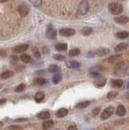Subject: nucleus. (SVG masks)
Segmentation results:
<instances>
[{
  "instance_id": "nucleus-1",
  "label": "nucleus",
  "mask_w": 129,
  "mask_h": 130,
  "mask_svg": "<svg viewBox=\"0 0 129 130\" xmlns=\"http://www.w3.org/2000/svg\"><path fill=\"white\" fill-rule=\"evenodd\" d=\"M109 10H110V11L111 12L112 14L119 15V14H121L123 12V7L119 3L111 2L110 4H109Z\"/></svg>"
},
{
  "instance_id": "nucleus-2",
  "label": "nucleus",
  "mask_w": 129,
  "mask_h": 130,
  "mask_svg": "<svg viewBox=\"0 0 129 130\" xmlns=\"http://www.w3.org/2000/svg\"><path fill=\"white\" fill-rule=\"evenodd\" d=\"M88 9H89V6H88V3L87 1H82L80 3L77 8V15H84L88 13Z\"/></svg>"
},
{
  "instance_id": "nucleus-3",
  "label": "nucleus",
  "mask_w": 129,
  "mask_h": 130,
  "mask_svg": "<svg viewBox=\"0 0 129 130\" xmlns=\"http://www.w3.org/2000/svg\"><path fill=\"white\" fill-rule=\"evenodd\" d=\"M114 111H115V109H114V107H109L106 108L102 111V115H101V119L103 120H107L108 118H110L113 115Z\"/></svg>"
},
{
  "instance_id": "nucleus-4",
  "label": "nucleus",
  "mask_w": 129,
  "mask_h": 130,
  "mask_svg": "<svg viewBox=\"0 0 129 130\" xmlns=\"http://www.w3.org/2000/svg\"><path fill=\"white\" fill-rule=\"evenodd\" d=\"M59 34L63 37H71L76 34V30L73 29V28H62V29H60Z\"/></svg>"
},
{
  "instance_id": "nucleus-5",
  "label": "nucleus",
  "mask_w": 129,
  "mask_h": 130,
  "mask_svg": "<svg viewBox=\"0 0 129 130\" xmlns=\"http://www.w3.org/2000/svg\"><path fill=\"white\" fill-rule=\"evenodd\" d=\"M18 11L22 16H26L29 12V7H28L26 4L22 3L18 7Z\"/></svg>"
},
{
  "instance_id": "nucleus-6",
  "label": "nucleus",
  "mask_w": 129,
  "mask_h": 130,
  "mask_svg": "<svg viewBox=\"0 0 129 130\" xmlns=\"http://www.w3.org/2000/svg\"><path fill=\"white\" fill-rule=\"evenodd\" d=\"M46 37L50 39H54L57 37V32L51 25H49L46 30Z\"/></svg>"
},
{
  "instance_id": "nucleus-7",
  "label": "nucleus",
  "mask_w": 129,
  "mask_h": 130,
  "mask_svg": "<svg viewBox=\"0 0 129 130\" xmlns=\"http://www.w3.org/2000/svg\"><path fill=\"white\" fill-rule=\"evenodd\" d=\"M28 45L25 44H22V45H18V46H15V47H13L11 50H12L13 52L15 53H23L25 52L28 50Z\"/></svg>"
},
{
  "instance_id": "nucleus-8",
  "label": "nucleus",
  "mask_w": 129,
  "mask_h": 130,
  "mask_svg": "<svg viewBox=\"0 0 129 130\" xmlns=\"http://www.w3.org/2000/svg\"><path fill=\"white\" fill-rule=\"evenodd\" d=\"M95 56H105L108 55L109 53H110V50H109L108 48H105V47H101V48H98V50L95 51Z\"/></svg>"
},
{
  "instance_id": "nucleus-9",
  "label": "nucleus",
  "mask_w": 129,
  "mask_h": 130,
  "mask_svg": "<svg viewBox=\"0 0 129 130\" xmlns=\"http://www.w3.org/2000/svg\"><path fill=\"white\" fill-rule=\"evenodd\" d=\"M94 79H95V81H94L95 84L97 85H98V86H104L105 84H106V78L103 77V76H102L101 75L94 77Z\"/></svg>"
},
{
  "instance_id": "nucleus-10",
  "label": "nucleus",
  "mask_w": 129,
  "mask_h": 130,
  "mask_svg": "<svg viewBox=\"0 0 129 130\" xmlns=\"http://www.w3.org/2000/svg\"><path fill=\"white\" fill-rule=\"evenodd\" d=\"M115 21L119 24H126L129 21V18L126 15H121L115 18Z\"/></svg>"
},
{
  "instance_id": "nucleus-11",
  "label": "nucleus",
  "mask_w": 129,
  "mask_h": 130,
  "mask_svg": "<svg viewBox=\"0 0 129 130\" xmlns=\"http://www.w3.org/2000/svg\"><path fill=\"white\" fill-rule=\"evenodd\" d=\"M128 44L126 42H121L119 44H118L117 46L115 47V52L118 53V52H121L123 51H125L126 49H127Z\"/></svg>"
},
{
  "instance_id": "nucleus-12",
  "label": "nucleus",
  "mask_w": 129,
  "mask_h": 130,
  "mask_svg": "<svg viewBox=\"0 0 129 130\" xmlns=\"http://www.w3.org/2000/svg\"><path fill=\"white\" fill-rule=\"evenodd\" d=\"M126 114V108L123 105H119L116 109V115L118 116H123Z\"/></svg>"
},
{
  "instance_id": "nucleus-13",
  "label": "nucleus",
  "mask_w": 129,
  "mask_h": 130,
  "mask_svg": "<svg viewBox=\"0 0 129 130\" xmlns=\"http://www.w3.org/2000/svg\"><path fill=\"white\" fill-rule=\"evenodd\" d=\"M44 98H45V93H44V92L39 91L36 93V95L34 97V99L37 103H41V102L44 99Z\"/></svg>"
},
{
  "instance_id": "nucleus-14",
  "label": "nucleus",
  "mask_w": 129,
  "mask_h": 130,
  "mask_svg": "<svg viewBox=\"0 0 129 130\" xmlns=\"http://www.w3.org/2000/svg\"><path fill=\"white\" fill-rule=\"evenodd\" d=\"M89 105H90V102L89 101H84V102H81V103H79L77 105H76V108L79 109V110H81V109L86 108Z\"/></svg>"
},
{
  "instance_id": "nucleus-15",
  "label": "nucleus",
  "mask_w": 129,
  "mask_h": 130,
  "mask_svg": "<svg viewBox=\"0 0 129 130\" xmlns=\"http://www.w3.org/2000/svg\"><path fill=\"white\" fill-rule=\"evenodd\" d=\"M50 116L49 111H42L38 114V118L40 120H47Z\"/></svg>"
},
{
  "instance_id": "nucleus-16",
  "label": "nucleus",
  "mask_w": 129,
  "mask_h": 130,
  "mask_svg": "<svg viewBox=\"0 0 129 130\" xmlns=\"http://www.w3.org/2000/svg\"><path fill=\"white\" fill-rule=\"evenodd\" d=\"M67 115V110L66 108H60L59 111L56 112V116L59 118H63Z\"/></svg>"
},
{
  "instance_id": "nucleus-17",
  "label": "nucleus",
  "mask_w": 129,
  "mask_h": 130,
  "mask_svg": "<svg viewBox=\"0 0 129 130\" xmlns=\"http://www.w3.org/2000/svg\"><path fill=\"white\" fill-rule=\"evenodd\" d=\"M54 124V121L52 120H46L45 121L43 122V124H42V127L44 129H48V128H51L52 126H53Z\"/></svg>"
},
{
  "instance_id": "nucleus-18",
  "label": "nucleus",
  "mask_w": 129,
  "mask_h": 130,
  "mask_svg": "<svg viewBox=\"0 0 129 130\" xmlns=\"http://www.w3.org/2000/svg\"><path fill=\"white\" fill-rule=\"evenodd\" d=\"M116 37L119 39H125V38H127L129 37V32L127 31H122V32H117Z\"/></svg>"
},
{
  "instance_id": "nucleus-19",
  "label": "nucleus",
  "mask_w": 129,
  "mask_h": 130,
  "mask_svg": "<svg viewBox=\"0 0 129 130\" xmlns=\"http://www.w3.org/2000/svg\"><path fill=\"white\" fill-rule=\"evenodd\" d=\"M111 85L113 87L115 88H121L123 86V82L122 80H111Z\"/></svg>"
},
{
  "instance_id": "nucleus-20",
  "label": "nucleus",
  "mask_w": 129,
  "mask_h": 130,
  "mask_svg": "<svg viewBox=\"0 0 129 130\" xmlns=\"http://www.w3.org/2000/svg\"><path fill=\"white\" fill-rule=\"evenodd\" d=\"M14 76V72L12 71H5L4 72L2 73L1 75V78L2 79H8L10 77L13 76Z\"/></svg>"
},
{
  "instance_id": "nucleus-21",
  "label": "nucleus",
  "mask_w": 129,
  "mask_h": 130,
  "mask_svg": "<svg viewBox=\"0 0 129 130\" xmlns=\"http://www.w3.org/2000/svg\"><path fill=\"white\" fill-rule=\"evenodd\" d=\"M55 48L59 51H64L67 49V45L65 43H58L55 46Z\"/></svg>"
},
{
  "instance_id": "nucleus-22",
  "label": "nucleus",
  "mask_w": 129,
  "mask_h": 130,
  "mask_svg": "<svg viewBox=\"0 0 129 130\" xmlns=\"http://www.w3.org/2000/svg\"><path fill=\"white\" fill-rule=\"evenodd\" d=\"M46 80L44 78H42V77H38V78H36L34 80V84L38 86H42V85L46 84Z\"/></svg>"
},
{
  "instance_id": "nucleus-23",
  "label": "nucleus",
  "mask_w": 129,
  "mask_h": 130,
  "mask_svg": "<svg viewBox=\"0 0 129 130\" xmlns=\"http://www.w3.org/2000/svg\"><path fill=\"white\" fill-rule=\"evenodd\" d=\"M21 59L23 63H29L30 61H31V57L29 55H26V54H23L21 55Z\"/></svg>"
},
{
  "instance_id": "nucleus-24",
  "label": "nucleus",
  "mask_w": 129,
  "mask_h": 130,
  "mask_svg": "<svg viewBox=\"0 0 129 130\" xmlns=\"http://www.w3.org/2000/svg\"><path fill=\"white\" fill-rule=\"evenodd\" d=\"M80 64L78 62H76V61H69L67 63V67L68 68H80Z\"/></svg>"
},
{
  "instance_id": "nucleus-25",
  "label": "nucleus",
  "mask_w": 129,
  "mask_h": 130,
  "mask_svg": "<svg viewBox=\"0 0 129 130\" xmlns=\"http://www.w3.org/2000/svg\"><path fill=\"white\" fill-rule=\"evenodd\" d=\"M122 58V56L119 55H115L113 56H110V58H108V61L110 63H115L116 61H118L119 59H120Z\"/></svg>"
},
{
  "instance_id": "nucleus-26",
  "label": "nucleus",
  "mask_w": 129,
  "mask_h": 130,
  "mask_svg": "<svg viewBox=\"0 0 129 130\" xmlns=\"http://www.w3.org/2000/svg\"><path fill=\"white\" fill-rule=\"evenodd\" d=\"M48 70H49L50 72H57L59 71V68L58 65H56V64H51L50 65Z\"/></svg>"
},
{
  "instance_id": "nucleus-27",
  "label": "nucleus",
  "mask_w": 129,
  "mask_h": 130,
  "mask_svg": "<svg viewBox=\"0 0 129 130\" xmlns=\"http://www.w3.org/2000/svg\"><path fill=\"white\" fill-rule=\"evenodd\" d=\"M62 80V76L60 73H57L54 77H53V83L54 84H58Z\"/></svg>"
},
{
  "instance_id": "nucleus-28",
  "label": "nucleus",
  "mask_w": 129,
  "mask_h": 130,
  "mask_svg": "<svg viewBox=\"0 0 129 130\" xmlns=\"http://www.w3.org/2000/svg\"><path fill=\"white\" fill-rule=\"evenodd\" d=\"M93 32V28L91 27H84L82 29V34L84 35H88Z\"/></svg>"
},
{
  "instance_id": "nucleus-29",
  "label": "nucleus",
  "mask_w": 129,
  "mask_h": 130,
  "mask_svg": "<svg viewBox=\"0 0 129 130\" xmlns=\"http://www.w3.org/2000/svg\"><path fill=\"white\" fill-rule=\"evenodd\" d=\"M80 51L79 50V49H77V48L72 49V50H71L69 51V55L71 56V57H74V56H76V55H80Z\"/></svg>"
},
{
  "instance_id": "nucleus-30",
  "label": "nucleus",
  "mask_w": 129,
  "mask_h": 130,
  "mask_svg": "<svg viewBox=\"0 0 129 130\" xmlns=\"http://www.w3.org/2000/svg\"><path fill=\"white\" fill-rule=\"evenodd\" d=\"M118 95V92H116V91H110V92H109L107 93V99H115V98Z\"/></svg>"
},
{
  "instance_id": "nucleus-31",
  "label": "nucleus",
  "mask_w": 129,
  "mask_h": 130,
  "mask_svg": "<svg viewBox=\"0 0 129 130\" xmlns=\"http://www.w3.org/2000/svg\"><path fill=\"white\" fill-rule=\"evenodd\" d=\"M31 3L36 7H39L40 6L42 5V0H30Z\"/></svg>"
},
{
  "instance_id": "nucleus-32",
  "label": "nucleus",
  "mask_w": 129,
  "mask_h": 130,
  "mask_svg": "<svg viewBox=\"0 0 129 130\" xmlns=\"http://www.w3.org/2000/svg\"><path fill=\"white\" fill-rule=\"evenodd\" d=\"M25 89V84H21L18 85V86L16 87V89H15V92H21V91H24Z\"/></svg>"
},
{
  "instance_id": "nucleus-33",
  "label": "nucleus",
  "mask_w": 129,
  "mask_h": 130,
  "mask_svg": "<svg viewBox=\"0 0 129 130\" xmlns=\"http://www.w3.org/2000/svg\"><path fill=\"white\" fill-rule=\"evenodd\" d=\"M33 54L34 55V57L36 58H40V56H41V53H40L39 50L38 48H33Z\"/></svg>"
},
{
  "instance_id": "nucleus-34",
  "label": "nucleus",
  "mask_w": 129,
  "mask_h": 130,
  "mask_svg": "<svg viewBox=\"0 0 129 130\" xmlns=\"http://www.w3.org/2000/svg\"><path fill=\"white\" fill-rule=\"evenodd\" d=\"M54 58L55 59L60 60V61H63V60L65 59V57H64L63 55H54Z\"/></svg>"
},
{
  "instance_id": "nucleus-35",
  "label": "nucleus",
  "mask_w": 129,
  "mask_h": 130,
  "mask_svg": "<svg viewBox=\"0 0 129 130\" xmlns=\"http://www.w3.org/2000/svg\"><path fill=\"white\" fill-rule=\"evenodd\" d=\"M101 111V108L100 107H96L93 110V115L94 116H97L98 114L99 113V111Z\"/></svg>"
},
{
  "instance_id": "nucleus-36",
  "label": "nucleus",
  "mask_w": 129,
  "mask_h": 130,
  "mask_svg": "<svg viewBox=\"0 0 129 130\" xmlns=\"http://www.w3.org/2000/svg\"><path fill=\"white\" fill-rule=\"evenodd\" d=\"M126 122H127V120H118L115 122L116 125H119V124H124Z\"/></svg>"
},
{
  "instance_id": "nucleus-37",
  "label": "nucleus",
  "mask_w": 129,
  "mask_h": 130,
  "mask_svg": "<svg viewBox=\"0 0 129 130\" xmlns=\"http://www.w3.org/2000/svg\"><path fill=\"white\" fill-rule=\"evenodd\" d=\"M11 63L13 64L17 63V57L16 56H12V61H11Z\"/></svg>"
},
{
  "instance_id": "nucleus-38",
  "label": "nucleus",
  "mask_w": 129,
  "mask_h": 130,
  "mask_svg": "<svg viewBox=\"0 0 129 130\" xmlns=\"http://www.w3.org/2000/svg\"><path fill=\"white\" fill-rule=\"evenodd\" d=\"M100 74L98 72H91L90 73V76H94V77H96V76H99Z\"/></svg>"
},
{
  "instance_id": "nucleus-39",
  "label": "nucleus",
  "mask_w": 129,
  "mask_h": 130,
  "mask_svg": "<svg viewBox=\"0 0 129 130\" xmlns=\"http://www.w3.org/2000/svg\"><path fill=\"white\" fill-rule=\"evenodd\" d=\"M7 128L8 129H19L20 128L18 127V126H11V127H8Z\"/></svg>"
},
{
  "instance_id": "nucleus-40",
  "label": "nucleus",
  "mask_w": 129,
  "mask_h": 130,
  "mask_svg": "<svg viewBox=\"0 0 129 130\" xmlns=\"http://www.w3.org/2000/svg\"><path fill=\"white\" fill-rule=\"evenodd\" d=\"M68 129H76V126H75V125H71V126H70L69 128H68Z\"/></svg>"
},
{
  "instance_id": "nucleus-41",
  "label": "nucleus",
  "mask_w": 129,
  "mask_h": 130,
  "mask_svg": "<svg viewBox=\"0 0 129 130\" xmlns=\"http://www.w3.org/2000/svg\"><path fill=\"white\" fill-rule=\"evenodd\" d=\"M25 120H27L26 119H19V120H16L15 121L16 122H21V121H25Z\"/></svg>"
},
{
  "instance_id": "nucleus-42",
  "label": "nucleus",
  "mask_w": 129,
  "mask_h": 130,
  "mask_svg": "<svg viewBox=\"0 0 129 130\" xmlns=\"http://www.w3.org/2000/svg\"><path fill=\"white\" fill-rule=\"evenodd\" d=\"M5 102H6V100H5V99L0 100V105H1V104H3V103H5Z\"/></svg>"
},
{
  "instance_id": "nucleus-43",
  "label": "nucleus",
  "mask_w": 129,
  "mask_h": 130,
  "mask_svg": "<svg viewBox=\"0 0 129 130\" xmlns=\"http://www.w3.org/2000/svg\"><path fill=\"white\" fill-rule=\"evenodd\" d=\"M7 1V0H0V2H1V3H5Z\"/></svg>"
},
{
  "instance_id": "nucleus-44",
  "label": "nucleus",
  "mask_w": 129,
  "mask_h": 130,
  "mask_svg": "<svg viewBox=\"0 0 129 130\" xmlns=\"http://www.w3.org/2000/svg\"><path fill=\"white\" fill-rule=\"evenodd\" d=\"M127 88H128V89H129V82H128V83H127Z\"/></svg>"
},
{
  "instance_id": "nucleus-45",
  "label": "nucleus",
  "mask_w": 129,
  "mask_h": 130,
  "mask_svg": "<svg viewBox=\"0 0 129 130\" xmlns=\"http://www.w3.org/2000/svg\"><path fill=\"white\" fill-rule=\"evenodd\" d=\"M3 125V123H2V122H0V126H2Z\"/></svg>"
},
{
  "instance_id": "nucleus-46",
  "label": "nucleus",
  "mask_w": 129,
  "mask_h": 130,
  "mask_svg": "<svg viewBox=\"0 0 129 130\" xmlns=\"http://www.w3.org/2000/svg\"><path fill=\"white\" fill-rule=\"evenodd\" d=\"M122 1H126V0H122Z\"/></svg>"
}]
</instances>
